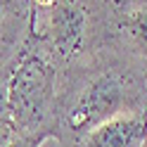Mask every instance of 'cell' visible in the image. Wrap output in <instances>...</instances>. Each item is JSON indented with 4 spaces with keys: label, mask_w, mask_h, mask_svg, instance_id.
Segmentation results:
<instances>
[{
    "label": "cell",
    "mask_w": 147,
    "mask_h": 147,
    "mask_svg": "<svg viewBox=\"0 0 147 147\" xmlns=\"http://www.w3.org/2000/svg\"><path fill=\"white\" fill-rule=\"evenodd\" d=\"M145 147H147V145H145Z\"/></svg>",
    "instance_id": "9"
},
{
    "label": "cell",
    "mask_w": 147,
    "mask_h": 147,
    "mask_svg": "<svg viewBox=\"0 0 147 147\" xmlns=\"http://www.w3.org/2000/svg\"><path fill=\"white\" fill-rule=\"evenodd\" d=\"M147 112V62L105 48L62 74L55 140L71 147L109 119Z\"/></svg>",
    "instance_id": "1"
},
{
    "label": "cell",
    "mask_w": 147,
    "mask_h": 147,
    "mask_svg": "<svg viewBox=\"0 0 147 147\" xmlns=\"http://www.w3.org/2000/svg\"><path fill=\"white\" fill-rule=\"evenodd\" d=\"M45 140H40V138H36V135H24V133H17L12 135V140L7 142V147H40Z\"/></svg>",
    "instance_id": "8"
},
{
    "label": "cell",
    "mask_w": 147,
    "mask_h": 147,
    "mask_svg": "<svg viewBox=\"0 0 147 147\" xmlns=\"http://www.w3.org/2000/svg\"><path fill=\"white\" fill-rule=\"evenodd\" d=\"M26 43L69 71L107 48L109 0H26Z\"/></svg>",
    "instance_id": "2"
},
{
    "label": "cell",
    "mask_w": 147,
    "mask_h": 147,
    "mask_svg": "<svg viewBox=\"0 0 147 147\" xmlns=\"http://www.w3.org/2000/svg\"><path fill=\"white\" fill-rule=\"evenodd\" d=\"M10 67H12V62L0 69V147H7V142H10L12 135H14V123H12V116H10V107H7Z\"/></svg>",
    "instance_id": "7"
},
{
    "label": "cell",
    "mask_w": 147,
    "mask_h": 147,
    "mask_svg": "<svg viewBox=\"0 0 147 147\" xmlns=\"http://www.w3.org/2000/svg\"><path fill=\"white\" fill-rule=\"evenodd\" d=\"M147 145V112L123 114L83 133L71 147H145Z\"/></svg>",
    "instance_id": "5"
},
{
    "label": "cell",
    "mask_w": 147,
    "mask_h": 147,
    "mask_svg": "<svg viewBox=\"0 0 147 147\" xmlns=\"http://www.w3.org/2000/svg\"><path fill=\"white\" fill-rule=\"evenodd\" d=\"M107 48L147 62V0H109Z\"/></svg>",
    "instance_id": "4"
},
{
    "label": "cell",
    "mask_w": 147,
    "mask_h": 147,
    "mask_svg": "<svg viewBox=\"0 0 147 147\" xmlns=\"http://www.w3.org/2000/svg\"><path fill=\"white\" fill-rule=\"evenodd\" d=\"M59 86L62 69L40 50L24 43L12 59L7 83V107L17 133L55 140Z\"/></svg>",
    "instance_id": "3"
},
{
    "label": "cell",
    "mask_w": 147,
    "mask_h": 147,
    "mask_svg": "<svg viewBox=\"0 0 147 147\" xmlns=\"http://www.w3.org/2000/svg\"><path fill=\"white\" fill-rule=\"evenodd\" d=\"M26 36H29L26 0H0V69L19 55Z\"/></svg>",
    "instance_id": "6"
}]
</instances>
